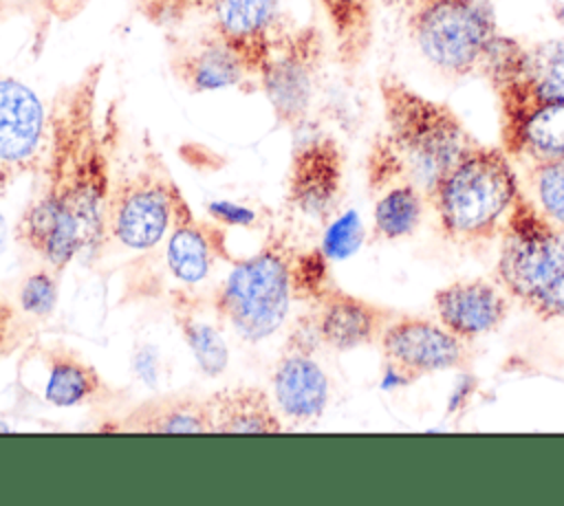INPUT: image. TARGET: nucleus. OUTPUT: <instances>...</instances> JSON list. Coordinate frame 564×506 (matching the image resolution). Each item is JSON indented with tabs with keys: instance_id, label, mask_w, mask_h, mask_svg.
Instances as JSON below:
<instances>
[{
	"instance_id": "1",
	"label": "nucleus",
	"mask_w": 564,
	"mask_h": 506,
	"mask_svg": "<svg viewBox=\"0 0 564 506\" xmlns=\"http://www.w3.org/2000/svg\"><path fill=\"white\" fill-rule=\"evenodd\" d=\"M99 81L101 64H90L57 90L48 110L40 185L15 227V240L59 275L108 238L115 180L110 134L97 121Z\"/></svg>"
},
{
	"instance_id": "2",
	"label": "nucleus",
	"mask_w": 564,
	"mask_h": 506,
	"mask_svg": "<svg viewBox=\"0 0 564 506\" xmlns=\"http://www.w3.org/2000/svg\"><path fill=\"white\" fill-rule=\"evenodd\" d=\"M513 158L500 145L476 143L430 189L441 235L452 244H480L500 233L522 187Z\"/></svg>"
},
{
	"instance_id": "3",
	"label": "nucleus",
	"mask_w": 564,
	"mask_h": 506,
	"mask_svg": "<svg viewBox=\"0 0 564 506\" xmlns=\"http://www.w3.org/2000/svg\"><path fill=\"white\" fill-rule=\"evenodd\" d=\"M379 97L383 136L399 154L405 180L423 189L427 198L436 180L478 141L447 103L421 95L397 75L379 79Z\"/></svg>"
},
{
	"instance_id": "4",
	"label": "nucleus",
	"mask_w": 564,
	"mask_h": 506,
	"mask_svg": "<svg viewBox=\"0 0 564 506\" xmlns=\"http://www.w3.org/2000/svg\"><path fill=\"white\" fill-rule=\"evenodd\" d=\"M295 253L289 233L271 231L256 253L234 262L212 295L216 319L247 343L273 337L286 321L293 301L291 268Z\"/></svg>"
},
{
	"instance_id": "5",
	"label": "nucleus",
	"mask_w": 564,
	"mask_h": 506,
	"mask_svg": "<svg viewBox=\"0 0 564 506\" xmlns=\"http://www.w3.org/2000/svg\"><path fill=\"white\" fill-rule=\"evenodd\" d=\"M408 33L427 64L447 77L478 73L498 24L489 0H403Z\"/></svg>"
},
{
	"instance_id": "6",
	"label": "nucleus",
	"mask_w": 564,
	"mask_h": 506,
	"mask_svg": "<svg viewBox=\"0 0 564 506\" xmlns=\"http://www.w3.org/2000/svg\"><path fill=\"white\" fill-rule=\"evenodd\" d=\"M141 11L159 26L178 24L189 13L209 15L218 35L258 79L280 37L289 31L280 20V0H141Z\"/></svg>"
},
{
	"instance_id": "7",
	"label": "nucleus",
	"mask_w": 564,
	"mask_h": 506,
	"mask_svg": "<svg viewBox=\"0 0 564 506\" xmlns=\"http://www.w3.org/2000/svg\"><path fill=\"white\" fill-rule=\"evenodd\" d=\"M562 273L564 233L520 191L500 229L496 282L527 306Z\"/></svg>"
},
{
	"instance_id": "8",
	"label": "nucleus",
	"mask_w": 564,
	"mask_h": 506,
	"mask_svg": "<svg viewBox=\"0 0 564 506\" xmlns=\"http://www.w3.org/2000/svg\"><path fill=\"white\" fill-rule=\"evenodd\" d=\"M174 187L170 174L154 165L121 176L110 196L108 235L130 251L154 249L172 224Z\"/></svg>"
},
{
	"instance_id": "9",
	"label": "nucleus",
	"mask_w": 564,
	"mask_h": 506,
	"mask_svg": "<svg viewBox=\"0 0 564 506\" xmlns=\"http://www.w3.org/2000/svg\"><path fill=\"white\" fill-rule=\"evenodd\" d=\"M324 64V37L315 26L289 29L273 48L258 81L275 119L300 125L315 97Z\"/></svg>"
},
{
	"instance_id": "10",
	"label": "nucleus",
	"mask_w": 564,
	"mask_h": 506,
	"mask_svg": "<svg viewBox=\"0 0 564 506\" xmlns=\"http://www.w3.org/2000/svg\"><path fill=\"white\" fill-rule=\"evenodd\" d=\"M379 348L388 374L408 385L421 376L463 370L471 363L469 343L452 334L445 326L416 315L392 317Z\"/></svg>"
},
{
	"instance_id": "11",
	"label": "nucleus",
	"mask_w": 564,
	"mask_h": 506,
	"mask_svg": "<svg viewBox=\"0 0 564 506\" xmlns=\"http://www.w3.org/2000/svg\"><path fill=\"white\" fill-rule=\"evenodd\" d=\"M317 343L313 315L297 319L271 374V396L278 411L297 425L319 420L330 400L328 374L315 359Z\"/></svg>"
},
{
	"instance_id": "12",
	"label": "nucleus",
	"mask_w": 564,
	"mask_h": 506,
	"mask_svg": "<svg viewBox=\"0 0 564 506\" xmlns=\"http://www.w3.org/2000/svg\"><path fill=\"white\" fill-rule=\"evenodd\" d=\"M344 150L330 134L306 139L291 154L286 205L295 213L326 224L335 216L344 194Z\"/></svg>"
},
{
	"instance_id": "13",
	"label": "nucleus",
	"mask_w": 564,
	"mask_h": 506,
	"mask_svg": "<svg viewBox=\"0 0 564 506\" xmlns=\"http://www.w3.org/2000/svg\"><path fill=\"white\" fill-rule=\"evenodd\" d=\"M22 367L24 385L51 407H88L112 398V387L99 370L66 345H31Z\"/></svg>"
},
{
	"instance_id": "14",
	"label": "nucleus",
	"mask_w": 564,
	"mask_h": 506,
	"mask_svg": "<svg viewBox=\"0 0 564 506\" xmlns=\"http://www.w3.org/2000/svg\"><path fill=\"white\" fill-rule=\"evenodd\" d=\"M48 112L40 97L13 77H0V187L18 174L40 169Z\"/></svg>"
},
{
	"instance_id": "15",
	"label": "nucleus",
	"mask_w": 564,
	"mask_h": 506,
	"mask_svg": "<svg viewBox=\"0 0 564 506\" xmlns=\"http://www.w3.org/2000/svg\"><path fill=\"white\" fill-rule=\"evenodd\" d=\"M438 323L463 341H476L498 330L509 315V295L496 282L456 279L434 293Z\"/></svg>"
},
{
	"instance_id": "16",
	"label": "nucleus",
	"mask_w": 564,
	"mask_h": 506,
	"mask_svg": "<svg viewBox=\"0 0 564 506\" xmlns=\"http://www.w3.org/2000/svg\"><path fill=\"white\" fill-rule=\"evenodd\" d=\"M313 326L319 343L337 352H350L379 343L392 312L370 299L330 286L317 301Z\"/></svg>"
},
{
	"instance_id": "17",
	"label": "nucleus",
	"mask_w": 564,
	"mask_h": 506,
	"mask_svg": "<svg viewBox=\"0 0 564 506\" xmlns=\"http://www.w3.org/2000/svg\"><path fill=\"white\" fill-rule=\"evenodd\" d=\"M225 233L220 224L200 222L178 185L174 187V213L167 231L165 262L170 275L185 284L194 286L203 282L218 255H223Z\"/></svg>"
},
{
	"instance_id": "18",
	"label": "nucleus",
	"mask_w": 564,
	"mask_h": 506,
	"mask_svg": "<svg viewBox=\"0 0 564 506\" xmlns=\"http://www.w3.org/2000/svg\"><path fill=\"white\" fill-rule=\"evenodd\" d=\"M170 64L174 77L192 92L223 90L251 79L238 55L212 31L176 51Z\"/></svg>"
},
{
	"instance_id": "19",
	"label": "nucleus",
	"mask_w": 564,
	"mask_h": 506,
	"mask_svg": "<svg viewBox=\"0 0 564 506\" xmlns=\"http://www.w3.org/2000/svg\"><path fill=\"white\" fill-rule=\"evenodd\" d=\"M123 433H214L207 398L165 394L145 398L112 425Z\"/></svg>"
},
{
	"instance_id": "20",
	"label": "nucleus",
	"mask_w": 564,
	"mask_h": 506,
	"mask_svg": "<svg viewBox=\"0 0 564 506\" xmlns=\"http://www.w3.org/2000/svg\"><path fill=\"white\" fill-rule=\"evenodd\" d=\"M205 398L214 433H282L286 429L273 396L262 387L231 385Z\"/></svg>"
},
{
	"instance_id": "21",
	"label": "nucleus",
	"mask_w": 564,
	"mask_h": 506,
	"mask_svg": "<svg viewBox=\"0 0 564 506\" xmlns=\"http://www.w3.org/2000/svg\"><path fill=\"white\" fill-rule=\"evenodd\" d=\"M502 150L513 161H564V101L533 106Z\"/></svg>"
},
{
	"instance_id": "22",
	"label": "nucleus",
	"mask_w": 564,
	"mask_h": 506,
	"mask_svg": "<svg viewBox=\"0 0 564 506\" xmlns=\"http://www.w3.org/2000/svg\"><path fill=\"white\" fill-rule=\"evenodd\" d=\"M170 306L181 339L187 343L198 370L207 376H220L229 363V350L220 330L200 317L196 301L183 290L172 293Z\"/></svg>"
},
{
	"instance_id": "23",
	"label": "nucleus",
	"mask_w": 564,
	"mask_h": 506,
	"mask_svg": "<svg viewBox=\"0 0 564 506\" xmlns=\"http://www.w3.org/2000/svg\"><path fill=\"white\" fill-rule=\"evenodd\" d=\"M425 194L410 180H399L383 189L372 209V242H394L410 238L425 211Z\"/></svg>"
},
{
	"instance_id": "24",
	"label": "nucleus",
	"mask_w": 564,
	"mask_h": 506,
	"mask_svg": "<svg viewBox=\"0 0 564 506\" xmlns=\"http://www.w3.org/2000/svg\"><path fill=\"white\" fill-rule=\"evenodd\" d=\"M330 22L337 59L352 68L372 44V0H319Z\"/></svg>"
},
{
	"instance_id": "25",
	"label": "nucleus",
	"mask_w": 564,
	"mask_h": 506,
	"mask_svg": "<svg viewBox=\"0 0 564 506\" xmlns=\"http://www.w3.org/2000/svg\"><path fill=\"white\" fill-rule=\"evenodd\" d=\"M520 77L538 101H564V40L529 44Z\"/></svg>"
},
{
	"instance_id": "26",
	"label": "nucleus",
	"mask_w": 564,
	"mask_h": 506,
	"mask_svg": "<svg viewBox=\"0 0 564 506\" xmlns=\"http://www.w3.org/2000/svg\"><path fill=\"white\" fill-rule=\"evenodd\" d=\"M527 183L529 198L564 233V161L529 163Z\"/></svg>"
},
{
	"instance_id": "27",
	"label": "nucleus",
	"mask_w": 564,
	"mask_h": 506,
	"mask_svg": "<svg viewBox=\"0 0 564 506\" xmlns=\"http://www.w3.org/2000/svg\"><path fill=\"white\" fill-rule=\"evenodd\" d=\"M330 260L319 249L297 251L291 268V286L293 297L317 301L333 284H330Z\"/></svg>"
},
{
	"instance_id": "28",
	"label": "nucleus",
	"mask_w": 564,
	"mask_h": 506,
	"mask_svg": "<svg viewBox=\"0 0 564 506\" xmlns=\"http://www.w3.org/2000/svg\"><path fill=\"white\" fill-rule=\"evenodd\" d=\"M59 273L48 264L29 273L18 290V306L29 319H44L57 304Z\"/></svg>"
},
{
	"instance_id": "29",
	"label": "nucleus",
	"mask_w": 564,
	"mask_h": 506,
	"mask_svg": "<svg viewBox=\"0 0 564 506\" xmlns=\"http://www.w3.org/2000/svg\"><path fill=\"white\" fill-rule=\"evenodd\" d=\"M364 238H366V229L359 213L355 209H348L326 222L322 251L330 262H341L359 251V246L364 244Z\"/></svg>"
},
{
	"instance_id": "30",
	"label": "nucleus",
	"mask_w": 564,
	"mask_h": 506,
	"mask_svg": "<svg viewBox=\"0 0 564 506\" xmlns=\"http://www.w3.org/2000/svg\"><path fill=\"white\" fill-rule=\"evenodd\" d=\"M366 176H368V189L372 194H381L383 189L392 187L394 183L405 180L403 163L383 134H379L372 141V147H370L368 161H366Z\"/></svg>"
},
{
	"instance_id": "31",
	"label": "nucleus",
	"mask_w": 564,
	"mask_h": 506,
	"mask_svg": "<svg viewBox=\"0 0 564 506\" xmlns=\"http://www.w3.org/2000/svg\"><path fill=\"white\" fill-rule=\"evenodd\" d=\"M33 341V323L18 304L0 295V361L26 350Z\"/></svg>"
},
{
	"instance_id": "32",
	"label": "nucleus",
	"mask_w": 564,
	"mask_h": 506,
	"mask_svg": "<svg viewBox=\"0 0 564 506\" xmlns=\"http://www.w3.org/2000/svg\"><path fill=\"white\" fill-rule=\"evenodd\" d=\"M527 308L542 321L564 319V273L557 275L542 293H538Z\"/></svg>"
},
{
	"instance_id": "33",
	"label": "nucleus",
	"mask_w": 564,
	"mask_h": 506,
	"mask_svg": "<svg viewBox=\"0 0 564 506\" xmlns=\"http://www.w3.org/2000/svg\"><path fill=\"white\" fill-rule=\"evenodd\" d=\"M209 213L218 224L225 227H249L256 220V213L249 207L234 205L229 200L209 202Z\"/></svg>"
},
{
	"instance_id": "34",
	"label": "nucleus",
	"mask_w": 564,
	"mask_h": 506,
	"mask_svg": "<svg viewBox=\"0 0 564 506\" xmlns=\"http://www.w3.org/2000/svg\"><path fill=\"white\" fill-rule=\"evenodd\" d=\"M4 244H7V222H4V216L0 211V255L4 251Z\"/></svg>"
},
{
	"instance_id": "35",
	"label": "nucleus",
	"mask_w": 564,
	"mask_h": 506,
	"mask_svg": "<svg viewBox=\"0 0 564 506\" xmlns=\"http://www.w3.org/2000/svg\"><path fill=\"white\" fill-rule=\"evenodd\" d=\"M11 7H13V4H11L9 0H0V22L4 20V15L9 13V9H11Z\"/></svg>"
},
{
	"instance_id": "36",
	"label": "nucleus",
	"mask_w": 564,
	"mask_h": 506,
	"mask_svg": "<svg viewBox=\"0 0 564 506\" xmlns=\"http://www.w3.org/2000/svg\"><path fill=\"white\" fill-rule=\"evenodd\" d=\"M386 4H403V0H383Z\"/></svg>"
},
{
	"instance_id": "37",
	"label": "nucleus",
	"mask_w": 564,
	"mask_h": 506,
	"mask_svg": "<svg viewBox=\"0 0 564 506\" xmlns=\"http://www.w3.org/2000/svg\"><path fill=\"white\" fill-rule=\"evenodd\" d=\"M9 2H11V4H13V7H15V4H26V2H29V0H9Z\"/></svg>"
}]
</instances>
